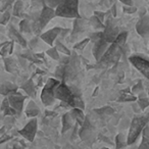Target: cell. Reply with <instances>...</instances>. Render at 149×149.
Wrapping results in <instances>:
<instances>
[{
    "mask_svg": "<svg viewBox=\"0 0 149 149\" xmlns=\"http://www.w3.org/2000/svg\"><path fill=\"white\" fill-rule=\"evenodd\" d=\"M81 63H80L79 56L76 52H72L70 55V61L65 64L63 72V82L68 84L70 87H79L81 78Z\"/></svg>",
    "mask_w": 149,
    "mask_h": 149,
    "instance_id": "1",
    "label": "cell"
},
{
    "mask_svg": "<svg viewBox=\"0 0 149 149\" xmlns=\"http://www.w3.org/2000/svg\"><path fill=\"white\" fill-rule=\"evenodd\" d=\"M55 98L65 103V105L72 106V107H79L82 109H84L85 107V103L82 99V96L76 95L70 88V86L63 81L55 89Z\"/></svg>",
    "mask_w": 149,
    "mask_h": 149,
    "instance_id": "2",
    "label": "cell"
},
{
    "mask_svg": "<svg viewBox=\"0 0 149 149\" xmlns=\"http://www.w3.org/2000/svg\"><path fill=\"white\" fill-rule=\"evenodd\" d=\"M55 17L82 19L79 13V0H64L55 7Z\"/></svg>",
    "mask_w": 149,
    "mask_h": 149,
    "instance_id": "3",
    "label": "cell"
},
{
    "mask_svg": "<svg viewBox=\"0 0 149 149\" xmlns=\"http://www.w3.org/2000/svg\"><path fill=\"white\" fill-rule=\"evenodd\" d=\"M148 120H149V116H135L133 118L128 134V145L133 144L138 139L139 135L142 134L143 130L145 128V125L147 124Z\"/></svg>",
    "mask_w": 149,
    "mask_h": 149,
    "instance_id": "4",
    "label": "cell"
},
{
    "mask_svg": "<svg viewBox=\"0 0 149 149\" xmlns=\"http://www.w3.org/2000/svg\"><path fill=\"white\" fill-rule=\"evenodd\" d=\"M61 82L57 79L50 78L41 92V100L45 106H50L55 101V89Z\"/></svg>",
    "mask_w": 149,
    "mask_h": 149,
    "instance_id": "5",
    "label": "cell"
},
{
    "mask_svg": "<svg viewBox=\"0 0 149 149\" xmlns=\"http://www.w3.org/2000/svg\"><path fill=\"white\" fill-rule=\"evenodd\" d=\"M79 136L84 142L91 144L94 142V140L96 139L97 133H96L95 127L92 124L91 120H90V116H87L85 118V122L81 126V129L79 131Z\"/></svg>",
    "mask_w": 149,
    "mask_h": 149,
    "instance_id": "6",
    "label": "cell"
},
{
    "mask_svg": "<svg viewBox=\"0 0 149 149\" xmlns=\"http://www.w3.org/2000/svg\"><path fill=\"white\" fill-rule=\"evenodd\" d=\"M94 46H93V55L96 60H100L101 57L107 51L108 47L110 46V43L104 41L101 38V32L98 34H94Z\"/></svg>",
    "mask_w": 149,
    "mask_h": 149,
    "instance_id": "7",
    "label": "cell"
},
{
    "mask_svg": "<svg viewBox=\"0 0 149 149\" xmlns=\"http://www.w3.org/2000/svg\"><path fill=\"white\" fill-rule=\"evenodd\" d=\"M130 62L149 80V59L141 55H132L130 57Z\"/></svg>",
    "mask_w": 149,
    "mask_h": 149,
    "instance_id": "8",
    "label": "cell"
},
{
    "mask_svg": "<svg viewBox=\"0 0 149 149\" xmlns=\"http://www.w3.org/2000/svg\"><path fill=\"white\" fill-rule=\"evenodd\" d=\"M55 17V8L49 5H44L43 9L40 15L39 21L37 24V31H41L45 28V26Z\"/></svg>",
    "mask_w": 149,
    "mask_h": 149,
    "instance_id": "9",
    "label": "cell"
},
{
    "mask_svg": "<svg viewBox=\"0 0 149 149\" xmlns=\"http://www.w3.org/2000/svg\"><path fill=\"white\" fill-rule=\"evenodd\" d=\"M37 128H38V122L36 118H32V120H30L28 122V124L24 127L22 130L19 131V133L24 137L25 139H27L30 142H33L35 136L37 134Z\"/></svg>",
    "mask_w": 149,
    "mask_h": 149,
    "instance_id": "10",
    "label": "cell"
},
{
    "mask_svg": "<svg viewBox=\"0 0 149 149\" xmlns=\"http://www.w3.org/2000/svg\"><path fill=\"white\" fill-rule=\"evenodd\" d=\"M118 34H120V31H118V27H116V26L110 22V19H107L106 24H105V28H104L103 32H101V38L104 41L111 44L116 40Z\"/></svg>",
    "mask_w": 149,
    "mask_h": 149,
    "instance_id": "11",
    "label": "cell"
},
{
    "mask_svg": "<svg viewBox=\"0 0 149 149\" xmlns=\"http://www.w3.org/2000/svg\"><path fill=\"white\" fill-rule=\"evenodd\" d=\"M90 25V22H87L84 19H74V29L70 34V40L74 41V40L78 39L80 36H83L86 32L88 31V27Z\"/></svg>",
    "mask_w": 149,
    "mask_h": 149,
    "instance_id": "12",
    "label": "cell"
},
{
    "mask_svg": "<svg viewBox=\"0 0 149 149\" xmlns=\"http://www.w3.org/2000/svg\"><path fill=\"white\" fill-rule=\"evenodd\" d=\"M26 96H24L21 92H13V93L8 95V100L10 106L15 110L17 116H19L21 112L23 111L24 108V102L26 100Z\"/></svg>",
    "mask_w": 149,
    "mask_h": 149,
    "instance_id": "13",
    "label": "cell"
},
{
    "mask_svg": "<svg viewBox=\"0 0 149 149\" xmlns=\"http://www.w3.org/2000/svg\"><path fill=\"white\" fill-rule=\"evenodd\" d=\"M61 32H62V28L55 27V28H53V29L49 30V31L45 32V33L41 34L40 37H41V39L43 40L46 44L52 46L54 43V41L56 40V38L61 34Z\"/></svg>",
    "mask_w": 149,
    "mask_h": 149,
    "instance_id": "14",
    "label": "cell"
},
{
    "mask_svg": "<svg viewBox=\"0 0 149 149\" xmlns=\"http://www.w3.org/2000/svg\"><path fill=\"white\" fill-rule=\"evenodd\" d=\"M137 32L142 37H147L149 35V15H144L136 25Z\"/></svg>",
    "mask_w": 149,
    "mask_h": 149,
    "instance_id": "15",
    "label": "cell"
},
{
    "mask_svg": "<svg viewBox=\"0 0 149 149\" xmlns=\"http://www.w3.org/2000/svg\"><path fill=\"white\" fill-rule=\"evenodd\" d=\"M74 123H77L74 120V116L70 112H66L62 116V118H61V124H62V129H61V132L62 133H65L66 131H68L72 126H74Z\"/></svg>",
    "mask_w": 149,
    "mask_h": 149,
    "instance_id": "16",
    "label": "cell"
},
{
    "mask_svg": "<svg viewBox=\"0 0 149 149\" xmlns=\"http://www.w3.org/2000/svg\"><path fill=\"white\" fill-rule=\"evenodd\" d=\"M8 35L13 41H17V43L21 44L23 47H26V46H27V41H26V39L21 35V33H19V31H17V30L15 29L13 26H9Z\"/></svg>",
    "mask_w": 149,
    "mask_h": 149,
    "instance_id": "17",
    "label": "cell"
},
{
    "mask_svg": "<svg viewBox=\"0 0 149 149\" xmlns=\"http://www.w3.org/2000/svg\"><path fill=\"white\" fill-rule=\"evenodd\" d=\"M25 113L28 118H36V116L40 113V108H39V106L36 104L35 101L30 100L25 108Z\"/></svg>",
    "mask_w": 149,
    "mask_h": 149,
    "instance_id": "18",
    "label": "cell"
},
{
    "mask_svg": "<svg viewBox=\"0 0 149 149\" xmlns=\"http://www.w3.org/2000/svg\"><path fill=\"white\" fill-rule=\"evenodd\" d=\"M70 113L72 114V116H74V120L79 124V126H82V125L84 124V122H85V114H84L83 112V109L82 108H79V107H72V109L70 110Z\"/></svg>",
    "mask_w": 149,
    "mask_h": 149,
    "instance_id": "19",
    "label": "cell"
},
{
    "mask_svg": "<svg viewBox=\"0 0 149 149\" xmlns=\"http://www.w3.org/2000/svg\"><path fill=\"white\" fill-rule=\"evenodd\" d=\"M17 91V86H15L13 83L5 82V83H3L1 85V94L2 95H9V94Z\"/></svg>",
    "mask_w": 149,
    "mask_h": 149,
    "instance_id": "20",
    "label": "cell"
},
{
    "mask_svg": "<svg viewBox=\"0 0 149 149\" xmlns=\"http://www.w3.org/2000/svg\"><path fill=\"white\" fill-rule=\"evenodd\" d=\"M22 88H23V90L29 96H31V97H35L36 96V90H35V87H34L33 80H28L26 83H24Z\"/></svg>",
    "mask_w": 149,
    "mask_h": 149,
    "instance_id": "21",
    "label": "cell"
},
{
    "mask_svg": "<svg viewBox=\"0 0 149 149\" xmlns=\"http://www.w3.org/2000/svg\"><path fill=\"white\" fill-rule=\"evenodd\" d=\"M89 22H90V25H91L94 29L104 30V28H105V25H104L103 22H101V19H100L98 17H96L95 15H92V17H90Z\"/></svg>",
    "mask_w": 149,
    "mask_h": 149,
    "instance_id": "22",
    "label": "cell"
},
{
    "mask_svg": "<svg viewBox=\"0 0 149 149\" xmlns=\"http://www.w3.org/2000/svg\"><path fill=\"white\" fill-rule=\"evenodd\" d=\"M94 112L99 113L101 118H109L111 114H113V109L109 106H104V107L100 108V109H94Z\"/></svg>",
    "mask_w": 149,
    "mask_h": 149,
    "instance_id": "23",
    "label": "cell"
},
{
    "mask_svg": "<svg viewBox=\"0 0 149 149\" xmlns=\"http://www.w3.org/2000/svg\"><path fill=\"white\" fill-rule=\"evenodd\" d=\"M13 40L10 42H6V43L2 44L1 45V55L6 56L8 54H10L13 52Z\"/></svg>",
    "mask_w": 149,
    "mask_h": 149,
    "instance_id": "24",
    "label": "cell"
},
{
    "mask_svg": "<svg viewBox=\"0 0 149 149\" xmlns=\"http://www.w3.org/2000/svg\"><path fill=\"white\" fill-rule=\"evenodd\" d=\"M128 145V137L125 138L123 134H118L116 137V148H122V147H126Z\"/></svg>",
    "mask_w": 149,
    "mask_h": 149,
    "instance_id": "25",
    "label": "cell"
},
{
    "mask_svg": "<svg viewBox=\"0 0 149 149\" xmlns=\"http://www.w3.org/2000/svg\"><path fill=\"white\" fill-rule=\"evenodd\" d=\"M19 31L25 34H29L32 32V27L28 19H24L19 23Z\"/></svg>",
    "mask_w": 149,
    "mask_h": 149,
    "instance_id": "26",
    "label": "cell"
},
{
    "mask_svg": "<svg viewBox=\"0 0 149 149\" xmlns=\"http://www.w3.org/2000/svg\"><path fill=\"white\" fill-rule=\"evenodd\" d=\"M137 102H138L139 107L142 110H144L145 108L149 106V98H147V96H139Z\"/></svg>",
    "mask_w": 149,
    "mask_h": 149,
    "instance_id": "27",
    "label": "cell"
},
{
    "mask_svg": "<svg viewBox=\"0 0 149 149\" xmlns=\"http://www.w3.org/2000/svg\"><path fill=\"white\" fill-rule=\"evenodd\" d=\"M23 8H24V4L21 0L15 1V6H13V15H15V17H21Z\"/></svg>",
    "mask_w": 149,
    "mask_h": 149,
    "instance_id": "28",
    "label": "cell"
},
{
    "mask_svg": "<svg viewBox=\"0 0 149 149\" xmlns=\"http://www.w3.org/2000/svg\"><path fill=\"white\" fill-rule=\"evenodd\" d=\"M5 65H6V70L9 72H15L17 70V64H15V60L13 58H6L5 59Z\"/></svg>",
    "mask_w": 149,
    "mask_h": 149,
    "instance_id": "29",
    "label": "cell"
},
{
    "mask_svg": "<svg viewBox=\"0 0 149 149\" xmlns=\"http://www.w3.org/2000/svg\"><path fill=\"white\" fill-rule=\"evenodd\" d=\"M46 54H47L49 57H51L53 60H59V54H58V50L56 47H51L50 49H48L46 51Z\"/></svg>",
    "mask_w": 149,
    "mask_h": 149,
    "instance_id": "30",
    "label": "cell"
},
{
    "mask_svg": "<svg viewBox=\"0 0 149 149\" xmlns=\"http://www.w3.org/2000/svg\"><path fill=\"white\" fill-rule=\"evenodd\" d=\"M55 43H56L55 47L57 48V50L59 52H61V53H63V54H66V55H70V54H72V52L70 51V49H68V48H66L65 46H64L63 44L59 41V40H57Z\"/></svg>",
    "mask_w": 149,
    "mask_h": 149,
    "instance_id": "31",
    "label": "cell"
},
{
    "mask_svg": "<svg viewBox=\"0 0 149 149\" xmlns=\"http://www.w3.org/2000/svg\"><path fill=\"white\" fill-rule=\"evenodd\" d=\"M90 40L91 39H89V38H86V39H84V40H82V41H80L79 43H77L76 45L74 46V50H80V51H82V50L84 49V48L87 46V44L90 42Z\"/></svg>",
    "mask_w": 149,
    "mask_h": 149,
    "instance_id": "32",
    "label": "cell"
},
{
    "mask_svg": "<svg viewBox=\"0 0 149 149\" xmlns=\"http://www.w3.org/2000/svg\"><path fill=\"white\" fill-rule=\"evenodd\" d=\"M127 37H128V33H127V32H123V33L118 34V38H116V41L118 42V43H120V45L123 46L125 43H126Z\"/></svg>",
    "mask_w": 149,
    "mask_h": 149,
    "instance_id": "33",
    "label": "cell"
},
{
    "mask_svg": "<svg viewBox=\"0 0 149 149\" xmlns=\"http://www.w3.org/2000/svg\"><path fill=\"white\" fill-rule=\"evenodd\" d=\"M132 92L134 94H140L142 93V92H144V89H143V85H142V82H139L138 84H136V85L134 86V87L132 88Z\"/></svg>",
    "mask_w": 149,
    "mask_h": 149,
    "instance_id": "34",
    "label": "cell"
},
{
    "mask_svg": "<svg viewBox=\"0 0 149 149\" xmlns=\"http://www.w3.org/2000/svg\"><path fill=\"white\" fill-rule=\"evenodd\" d=\"M139 148H149V137L144 136L142 137V142L139 145Z\"/></svg>",
    "mask_w": 149,
    "mask_h": 149,
    "instance_id": "35",
    "label": "cell"
},
{
    "mask_svg": "<svg viewBox=\"0 0 149 149\" xmlns=\"http://www.w3.org/2000/svg\"><path fill=\"white\" fill-rule=\"evenodd\" d=\"M9 17H10V13L7 11H4L2 15V17H1V25H6L9 21Z\"/></svg>",
    "mask_w": 149,
    "mask_h": 149,
    "instance_id": "36",
    "label": "cell"
},
{
    "mask_svg": "<svg viewBox=\"0 0 149 149\" xmlns=\"http://www.w3.org/2000/svg\"><path fill=\"white\" fill-rule=\"evenodd\" d=\"M45 1H46V3H47V5L55 8L58 4H60L62 1H64V0H45Z\"/></svg>",
    "mask_w": 149,
    "mask_h": 149,
    "instance_id": "37",
    "label": "cell"
},
{
    "mask_svg": "<svg viewBox=\"0 0 149 149\" xmlns=\"http://www.w3.org/2000/svg\"><path fill=\"white\" fill-rule=\"evenodd\" d=\"M124 11L126 13H135L137 11V8L133 5H125Z\"/></svg>",
    "mask_w": 149,
    "mask_h": 149,
    "instance_id": "38",
    "label": "cell"
},
{
    "mask_svg": "<svg viewBox=\"0 0 149 149\" xmlns=\"http://www.w3.org/2000/svg\"><path fill=\"white\" fill-rule=\"evenodd\" d=\"M133 100H136V97H134V96L123 95L122 97L120 98V100H118V101H133Z\"/></svg>",
    "mask_w": 149,
    "mask_h": 149,
    "instance_id": "39",
    "label": "cell"
},
{
    "mask_svg": "<svg viewBox=\"0 0 149 149\" xmlns=\"http://www.w3.org/2000/svg\"><path fill=\"white\" fill-rule=\"evenodd\" d=\"M94 15H95L96 17H99V19H101V22H103V23H104V19H105L104 17H105V15H106L105 13H102V11H97V10H96V11H94Z\"/></svg>",
    "mask_w": 149,
    "mask_h": 149,
    "instance_id": "40",
    "label": "cell"
},
{
    "mask_svg": "<svg viewBox=\"0 0 149 149\" xmlns=\"http://www.w3.org/2000/svg\"><path fill=\"white\" fill-rule=\"evenodd\" d=\"M120 1L124 5H133V1H132V0H120Z\"/></svg>",
    "mask_w": 149,
    "mask_h": 149,
    "instance_id": "41",
    "label": "cell"
},
{
    "mask_svg": "<svg viewBox=\"0 0 149 149\" xmlns=\"http://www.w3.org/2000/svg\"><path fill=\"white\" fill-rule=\"evenodd\" d=\"M111 13H112V15H113V17H116V5H113V6L111 7Z\"/></svg>",
    "mask_w": 149,
    "mask_h": 149,
    "instance_id": "42",
    "label": "cell"
},
{
    "mask_svg": "<svg viewBox=\"0 0 149 149\" xmlns=\"http://www.w3.org/2000/svg\"><path fill=\"white\" fill-rule=\"evenodd\" d=\"M148 98H149V91H148Z\"/></svg>",
    "mask_w": 149,
    "mask_h": 149,
    "instance_id": "43",
    "label": "cell"
}]
</instances>
